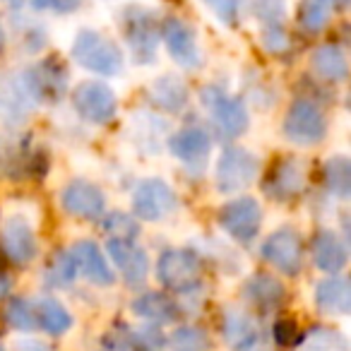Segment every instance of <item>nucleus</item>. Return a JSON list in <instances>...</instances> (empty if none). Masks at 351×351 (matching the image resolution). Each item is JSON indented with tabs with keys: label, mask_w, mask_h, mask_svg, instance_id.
I'll return each mask as SVG.
<instances>
[{
	"label": "nucleus",
	"mask_w": 351,
	"mask_h": 351,
	"mask_svg": "<svg viewBox=\"0 0 351 351\" xmlns=\"http://www.w3.org/2000/svg\"><path fill=\"white\" fill-rule=\"evenodd\" d=\"M15 351H51V349L36 339H20L15 344Z\"/></svg>",
	"instance_id": "58836bf2"
},
{
	"label": "nucleus",
	"mask_w": 351,
	"mask_h": 351,
	"mask_svg": "<svg viewBox=\"0 0 351 351\" xmlns=\"http://www.w3.org/2000/svg\"><path fill=\"white\" fill-rule=\"evenodd\" d=\"M65 87H68V70L56 58L27 65L25 70L8 80L3 99H0V116L3 121L17 125L36 106L58 101L65 94Z\"/></svg>",
	"instance_id": "f257e3e1"
},
{
	"label": "nucleus",
	"mask_w": 351,
	"mask_h": 351,
	"mask_svg": "<svg viewBox=\"0 0 351 351\" xmlns=\"http://www.w3.org/2000/svg\"><path fill=\"white\" fill-rule=\"evenodd\" d=\"M169 152L181 161L191 173L202 176L212 154V135L205 128H183L169 137Z\"/></svg>",
	"instance_id": "2eb2a0df"
},
{
	"label": "nucleus",
	"mask_w": 351,
	"mask_h": 351,
	"mask_svg": "<svg viewBox=\"0 0 351 351\" xmlns=\"http://www.w3.org/2000/svg\"><path fill=\"white\" fill-rule=\"evenodd\" d=\"M274 341L279 346H289L296 341V335H298V327L293 320H277L274 322Z\"/></svg>",
	"instance_id": "4c0bfd02"
},
{
	"label": "nucleus",
	"mask_w": 351,
	"mask_h": 351,
	"mask_svg": "<svg viewBox=\"0 0 351 351\" xmlns=\"http://www.w3.org/2000/svg\"><path fill=\"white\" fill-rule=\"evenodd\" d=\"M159 39L164 41L171 60L186 70H195L202 65V51L197 44V34L181 17H166L159 25Z\"/></svg>",
	"instance_id": "f8f14e48"
},
{
	"label": "nucleus",
	"mask_w": 351,
	"mask_h": 351,
	"mask_svg": "<svg viewBox=\"0 0 351 351\" xmlns=\"http://www.w3.org/2000/svg\"><path fill=\"white\" fill-rule=\"evenodd\" d=\"M315 306L325 315L344 317L351 311V287L344 277L330 274L315 287Z\"/></svg>",
	"instance_id": "4be33fe9"
},
{
	"label": "nucleus",
	"mask_w": 351,
	"mask_h": 351,
	"mask_svg": "<svg viewBox=\"0 0 351 351\" xmlns=\"http://www.w3.org/2000/svg\"><path fill=\"white\" fill-rule=\"evenodd\" d=\"M73 108L82 121L106 125L118 113V97L101 80H87L73 89Z\"/></svg>",
	"instance_id": "1a4fd4ad"
},
{
	"label": "nucleus",
	"mask_w": 351,
	"mask_h": 351,
	"mask_svg": "<svg viewBox=\"0 0 351 351\" xmlns=\"http://www.w3.org/2000/svg\"><path fill=\"white\" fill-rule=\"evenodd\" d=\"M282 132L296 147H315L327 137V116L313 99H296L289 106Z\"/></svg>",
	"instance_id": "423d86ee"
},
{
	"label": "nucleus",
	"mask_w": 351,
	"mask_h": 351,
	"mask_svg": "<svg viewBox=\"0 0 351 351\" xmlns=\"http://www.w3.org/2000/svg\"><path fill=\"white\" fill-rule=\"evenodd\" d=\"M243 296L248 303H253L260 311H274L284 303L287 298V289L279 279H274L272 274H253V277L245 282Z\"/></svg>",
	"instance_id": "b1692460"
},
{
	"label": "nucleus",
	"mask_w": 351,
	"mask_h": 351,
	"mask_svg": "<svg viewBox=\"0 0 351 351\" xmlns=\"http://www.w3.org/2000/svg\"><path fill=\"white\" fill-rule=\"evenodd\" d=\"M34 311H36V322H39V327L44 332H49V335L58 337L73 327V315H70V311L63 303L51 296L36 298Z\"/></svg>",
	"instance_id": "bb28decb"
},
{
	"label": "nucleus",
	"mask_w": 351,
	"mask_h": 351,
	"mask_svg": "<svg viewBox=\"0 0 351 351\" xmlns=\"http://www.w3.org/2000/svg\"><path fill=\"white\" fill-rule=\"evenodd\" d=\"M221 231L229 234L239 243H250L258 236L260 224H263V210L260 202L250 195H239L229 200L217 215Z\"/></svg>",
	"instance_id": "9b49d317"
},
{
	"label": "nucleus",
	"mask_w": 351,
	"mask_h": 351,
	"mask_svg": "<svg viewBox=\"0 0 351 351\" xmlns=\"http://www.w3.org/2000/svg\"><path fill=\"white\" fill-rule=\"evenodd\" d=\"M243 351H269V349L265 344H260V341H255L253 346H248V349H243Z\"/></svg>",
	"instance_id": "a19ab883"
},
{
	"label": "nucleus",
	"mask_w": 351,
	"mask_h": 351,
	"mask_svg": "<svg viewBox=\"0 0 351 351\" xmlns=\"http://www.w3.org/2000/svg\"><path fill=\"white\" fill-rule=\"evenodd\" d=\"M171 351H210V337L197 327H178L171 335Z\"/></svg>",
	"instance_id": "72a5a7b5"
},
{
	"label": "nucleus",
	"mask_w": 351,
	"mask_h": 351,
	"mask_svg": "<svg viewBox=\"0 0 351 351\" xmlns=\"http://www.w3.org/2000/svg\"><path fill=\"white\" fill-rule=\"evenodd\" d=\"M215 20H219L224 27H236L241 20V3L243 0H202Z\"/></svg>",
	"instance_id": "c9c22d12"
},
{
	"label": "nucleus",
	"mask_w": 351,
	"mask_h": 351,
	"mask_svg": "<svg viewBox=\"0 0 351 351\" xmlns=\"http://www.w3.org/2000/svg\"><path fill=\"white\" fill-rule=\"evenodd\" d=\"M132 217L137 221H164L178 210V195L164 178H142L132 191Z\"/></svg>",
	"instance_id": "6e6552de"
},
{
	"label": "nucleus",
	"mask_w": 351,
	"mask_h": 351,
	"mask_svg": "<svg viewBox=\"0 0 351 351\" xmlns=\"http://www.w3.org/2000/svg\"><path fill=\"white\" fill-rule=\"evenodd\" d=\"M80 5H82V0H32V8H34V10L58 12V15L75 12Z\"/></svg>",
	"instance_id": "e433bc0d"
},
{
	"label": "nucleus",
	"mask_w": 351,
	"mask_h": 351,
	"mask_svg": "<svg viewBox=\"0 0 351 351\" xmlns=\"http://www.w3.org/2000/svg\"><path fill=\"white\" fill-rule=\"evenodd\" d=\"M99 349L101 351H147L145 346H142V341L137 339L135 332H130V330L108 332V335L99 341Z\"/></svg>",
	"instance_id": "f704fd0d"
},
{
	"label": "nucleus",
	"mask_w": 351,
	"mask_h": 351,
	"mask_svg": "<svg viewBox=\"0 0 351 351\" xmlns=\"http://www.w3.org/2000/svg\"><path fill=\"white\" fill-rule=\"evenodd\" d=\"M311 255H313V265L320 272L327 274H339L346 267V260H349L346 241L339 239V234L332 229H320L313 236Z\"/></svg>",
	"instance_id": "aec40b11"
},
{
	"label": "nucleus",
	"mask_w": 351,
	"mask_h": 351,
	"mask_svg": "<svg viewBox=\"0 0 351 351\" xmlns=\"http://www.w3.org/2000/svg\"><path fill=\"white\" fill-rule=\"evenodd\" d=\"M121 29L137 65H152L159 51V20L140 5H128L121 15Z\"/></svg>",
	"instance_id": "7ed1b4c3"
},
{
	"label": "nucleus",
	"mask_w": 351,
	"mask_h": 351,
	"mask_svg": "<svg viewBox=\"0 0 351 351\" xmlns=\"http://www.w3.org/2000/svg\"><path fill=\"white\" fill-rule=\"evenodd\" d=\"M0 253L12 265H29L39 255V241L25 217L10 215L0 224Z\"/></svg>",
	"instance_id": "4468645a"
},
{
	"label": "nucleus",
	"mask_w": 351,
	"mask_h": 351,
	"mask_svg": "<svg viewBox=\"0 0 351 351\" xmlns=\"http://www.w3.org/2000/svg\"><path fill=\"white\" fill-rule=\"evenodd\" d=\"M253 12L260 22V34L263 46L269 53H284L291 46L287 32V3L284 0H255Z\"/></svg>",
	"instance_id": "f3484780"
},
{
	"label": "nucleus",
	"mask_w": 351,
	"mask_h": 351,
	"mask_svg": "<svg viewBox=\"0 0 351 351\" xmlns=\"http://www.w3.org/2000/svg\"><path fill=\"white\" fill-rule=\"evenodd\" d=\"M325 188L332 197L346 200L351 195V161L344 154H332L322 166Z\"/></svg>",
	"instance_id": "cd10ccee"
},
{
	"label": "nucleus",
	"mask_w": 351,
	"mask_h": 351,
	"mask_svg": "<svg viewBox=\"0 0 351 351\" xmlns=\"http://www.w3.org/2000/svg\"><path fill=\"white\" fill-rule=\"evenodd\" d=\"M306 188V171L303 164L296 156H284L277 164L269 169V173L265 176L263 191L269 200L277 202H289L293 197H298Z\"/></svg>",
	"instance_id": "dca6fc26"
},
{
	"label": "nucleus",
	"mask_w": 351,
	"mask_h": 351,
	"mask_svg": "<svg viewBox=\"0 0 351 351\" xmlns=\"http://www.w3.org/2000/svg\"><path fill=\"white\" fill-rule=\"evenodd\" d=\"M330 10H341V8H346L349 5V0H322Z\"/></svg>",
	"instance_id": "ea45409f"
},
{
	"label": "nucleus",
	"mask_w": 351,
	"mask_h": 351,
	"mask_svg": "<svg viewBox=\"0 0 351 351\" xmlns=\"http://www.w3.org/2000/svg\"><path fill=\"white\" fill-rule=\"evenodd\" d=\"M106 250H108L111 263L118 267V272H121L123 282H125L128 287H140V284H145L147 274H149V258H147V253L135 241L108 239Z\"/></svg>",
	"instance_id": "a211bd4d"
},
{
	"label": "nucleus",
	"mask_w": 351,
	"mask_h": 351,
	"mask_svg": "<svg viewBox=\"0 0 351 351\" xmlns=\"http://www.w3.org/2000/svg\"><path fill=\"white\" fill-rule=\"evenodd\" d=\"M311 70L317 80L330 84L346 82L349 77V63L341 46L337 44H322L311 53Z\"/></svg>",
	"instance_id": "5701e85b"
},
{
	"label": "nucleus",
	"mask_w": 351,
	"mask_h": 351,
	"mask_svg": "<svg viewBox=\"0 0 351 351\" xmlns=\"http://www.w3.org/2000/svg\"><path fill=\"white\" fill-rule=\"evenodd\" d=\"M200 101L207 108L215 128L221 137H241L250 125V111L245 101L236 94H229L219 84H207L200 92Z\"/></svg>",
	"instance_id": "20e7f679"
},
{
	"label": "nucleus",
	"mask_w": 351,
	"mask_h": 351,
	"mask_svg": "<svg viewBox=\"0 0 351 351\" xmlns=\"http://www.w3.org/2000/svg\"><path fill=\"white\" fill-rule=\"evenodd\" d=\"M70 56L82 70L101 75V77H116L123 73L121 46L97 29H80L73 41Z\"/></svg>",
	"instance_id": "f03ea898"
},
{
	"label": "nucleus",
	"mask_w": 351,
	"mask_h": 351,
	"mask_svg": "<svg viewBox=\"0 0 351 351\" xmlns=\"http://www.w3.org/2000/svg\"><path fill=\"white\" fill-rule=\"evenodd\" d=\"M101 229L106 231L111 239H118V241H135L140 236V224L132 215L128 212H106L101 217Z\"/></svg>",
	"instance_id": "473e14b6"
},
{
	"label": "nucleus",
	"mask_w": 351,
	"mask_h": 351,
	"mask_svg": "<svg viewBox=\"0 0 351 351\" xmlns=\"http://www.w3.org/2000/svg\"><path fill=\"white\" fill-rule=\"evenodd\" d=\"M260 171V159L245 147H226L217 159L215 188L221 195H236L253 186Z\"/></svg>",
	"instance_id": "0eeeda50"
},
{
	"label": "nucleus",
	"mask_w": 351,
	"mask_h": 351,
	"mask_svg": "<svg viewBox=\"0 0 351 351\" xmlns=\"http://www.w3.org/2000/svg\"><path fill=\"white\" fill-rule=\"evenodd\" d=\"M301 351H349V341L339 330L332 327H313L303 337Z\"/></svg>",
	"instance_id": "c756f323"
},
{
	"label": "nucleus",
	"mask_w": 351,
	"mask_h": 351,
	"mask_svg": "<svg viewBox=\"0 0 351 351\" xmlns=\"http://www.w3.org/2000/svg\"><path fill=\"white\" fill-rule=\"evenodd\" d=\"M156 279L173 293H191L202 282V260L191 248H169L159 255Z\"/></svg>",
	"instance_id": "39448f33"
},
{
	"label": "nucleus",
	"mask_w": 351,
	"mask_h": 351,
	"mask_svg": "<svg viewBox=\"0 0 351 351\" xmlns=\"http://www.w3.org/2000/svg\"><path fill=\"white\" fill-rule=\"evenodd\" d=\"M60 210L75 219L99 221L106 215V195L97 183L87 178H75L60 191Z\"/></svg>",
	"instance_id": "ddd939ff"
},
{
	"label": "nucleus",
	"mask_w": 351,
	"mask_h": 351,
	"mask_svg": "<svg viewBox=\"0 0 351 351\" xmlns=\"http://www.w3.org/2000/svg\"><path fill=\"white\" fill-rule=\"evenodd\" d=\"M221 332L224 339L229 341L231 349H248L255 341H260L258 337V325L248 313L239 311V308H226L224 317H221Z\"/></svg>",
	"instance_id": "393cba45"
},
{
	"label": "nucleus",
	"mask_w": 351,
	"mask_h": 351,
	"mask_svg": "<svg viewBox=\"0 0 351 351\" xmlns=\"http://www.w3.org/2000/svg\"><path fill=\"white\" fill-rule=\"evenodd\" d=\"M3 3H5V5H10V8H17V5H22L25 0H3Z\"/></svg>",
	"instance_id": "79ce46f5"
},
{
	"label": "nucleus",
	"mask_w": 351,
	"mask_h": 351,
	"mask_svg": "<svg viewBox=\"0 0 351 351\" xmlns=\"http://www.w3.org/2000/svg\"><path fill=\"white\" fill-rule=\"evenodd\" d=\"M132 313L142 320L152 322V325H169L178 317V306L171 301L166 293L159 291H147L132 301Z\"/></svg>",
	"instance_id": "a878e982"
},
{
	"label": "nucleus",
	"mask_w": 351,
	"mask_h": 351,
	"mask_svg": "<svg viewBox=\"0 0 351 351\" xmlns=\"http://www.w3.org/2000/svg\"><path fill=\"white\" fill-rule=\"evenodd\" d=\"M77 279V267H75V260L70 255V250H58V253L51 258V263L46 265L44 282L53 289H65Z\"/></svg>",
	"instance_id": "c85d7f7f"
},
{
	"label": "nucleus",
	"mask_w": 351,
	"mask_h": 351,
	"mask_svg": "<svg viewBox=\"0 0 351 351\" xmlns=\"http://www.w3.org/2000/svg\"><path fill=\"white\" fill-rule=\"evenodd\" d=\"M70 255L75 260V267H77V274H82L87 282L97 284V287H111L116 282V272L108 265L106 255L101 253L94 241L82 239L70 248Z\"/></svg>",
	"instance_id": "6ab92c4d"
},
{
	"label": "nucleus",
	"mask_w": 351,
	"mask_h": 351,
	"mask_svg": "<svg viewBox=\"0 0 351 351\" xmlns=\"http://www.w3.org/2000/svg\"><path fill=\"white\" fill-rule=\"evenodd\" d=\"M330 17L332 10L322 0H301V5H298V25L308 34H317L325 29Z\"/></svg>",
	"instance_id": "2f4dec72"
},
{
	"label": "nucleus",
	"mask_w": 351,
	"mask_h": 351,
	"mask_svg": "<svg viewBox=\"0 0 351 351\" xmlns=\"http://www.w3.org/2000/svg\"><path fill=\"white\" fill-rule=\"evenodd\" d=\"M149 101L164 113H181L191 101V89L178 75H161L149 84Z\"/></svg>",
	"instance_id": "412c9836"
},
{
	"label": "nucleus",
	"mask_w": 351,
	"mask_h": 351,
	"mask_svg": "<svg viewBox=\"0 0 351 351\" xmlns=\"http://www.w3.org/2000/svg\"><path fill=\"white\" fill-rule=\"evenodd\" d=\"M3 320H5L12 330H20V332H32L39 327L34 301H27V298H10V301L5 303V311H3Z\"/></svg>",
	"instance_id": "7c9ffc66"
},
{
	"label": "nucleus",
	"mask_w": 351,
	"mask_h": 351,
	"mask_svg": "<svg viewBox=\"0 0 351 351\" xmlns=\"http://www.w3.org/2000/svg\"><path fill=\"white\" fill-rule=\"evenodd\" d=\"M265 263L272 265L277 272L287 274V277H298L303 269V239L296 229L291 226H282V229L272 231L265 239L263 248Z\"/></svg>",
	"instance_id": "9d476101"
},
{
	"label": "nucleus",
	"mask_w": 351,
	"mask_h": 351,
	"mask_svg": "<svg viewBox=\"0 0 351 351\" xmlns=\"http://www.w3.org/2000/svg\"><path fill=\"white\" fill-rule=\"evenodd\" d=\"M5 46V29H3V25H0V49Z\"/></svg>",
	"instance_id": "37998d69"
}]
</instances>
